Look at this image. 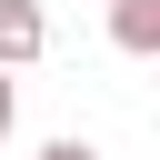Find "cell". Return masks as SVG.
Segmentation results:
<instances>
[{"label":"cell","instance_id":"277c9868","mask_svg":"<svg viewBox=\"0 0 160 160\" xmlns=\"http://www.w3.org/2000/svg\"><path fill=\"white\" fill-rule=\"evenodd\" d=\"M40 160H100V150H90V140H50Z\"/></svg>","mask_w":160,"mask_h":160},{"label":"cell","instance_id":"3957f363","mask_svg":"<svg viewBox=\"0 0 160 160\" xmlns=\"http://www.w3.org/2000/svg\"><path fill=\"white\" fill-rule=\"evenodd\" d=\"M10 120H20V90H10V70H0V140H10Z\"/></svg>","mask_w":160,"mask_h":160},{"label":"cell","instance_id":"6da1fadb","mask_svg":"<svg viewBox=\"0 0 160 160\" xmlns=\"http://www.w3.org/2000/svg\"><path fill=\"white\" fill-rule=\"evenodd\" d=\"M50 50V20H40V0H0V70H30Z\"/></svg>","mask_w":160,"mask_h":160},{"label":"cell","instance_id":"7a4b0ae2","mask_svg":"<svg viewBox=\"0 0 160 160\" xmlns=\"http://www.w3.org/2000/svg\"><path fill=\"white\" fill-rule=\"evenodd\" d=\"M110 40L130 60H160V0H110Z\"/></svg>","mask_w":160,"mask_h":160}]
</instances>
